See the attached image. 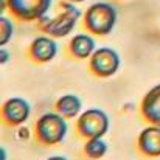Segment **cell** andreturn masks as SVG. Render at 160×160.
Instances as JSON below:
<instances>
[{
    "label": "cell",
    "instance_id": "cell-2",
    "mask_svg": "<svg viewBox=\"0 0 160 160\" xmlns=\"http://www.w3.org/2000/svg\"><path fill=\"white\" fill-rule=\"evenodd\" d=\"M68 131V124L65 117L59 112H47L39 117L36 123V135L38 140L44 145H58L61 143Z\"/></svg>",
    "mask_w": 160,
    "mask_h": 160
},
{
    "label": "cell",
    "instance_id": "cell-13",
    "mask_svg": "<svg viewBox=\"0 0 160 160\" xmlns=\"http://www.w3.org/2000/svg\"><path fill=\"white\" fill-rule=\"evenodd\" d=\"M84 152L89 159L97 160L106 156L107 152V143L103 140V137H95V138H87L84 145Z\"/></svg>",
    "mask_w": 160,
    "mask_h": 160
},
{
    "label": "cell",
    "instance_id": "cell-10",
    "mask_svg": "<svg viewBox=\"0 0 160 160\" xmlns=\"http://www.w3.org/2000/svg\"><path fill=\"white\" fill-rule=\"evenodd\" d=\"M142 113L151 123L160 126V84L154 86L142 101Z\"/></svg>",
    "mask_w": 160,
    "mask_h": 160
},
{
    "label": "cell",
    "instance_id": "cell-12",
    "mask_svg": "<svg viewBox=\"0 0 160 160\" xmlns=\"http://www.w3.org/2000/svg\"><path fill=\"white\" fill-rule=\"evenodd\" d=\"M81 107H82V103L79 97L73 93H67L56 101V112H59L65 118H75L81 112Z\"/></svg>",
    "mask_w": 160,
    "mask_h": 160
},
{
    "label": "cell",
    "instance_id": "cell-4",
    "mask_svg": "<svg viewBox=\"0 0 160 160\" xmlns=\"http://www.w3.org/2000/svg\"><path fill=\"white\" fill-rule=\"evenodd\" d=\"M79 17H81V11L73 5V2H65L62 3V12L58 17L42 23L41 28L54 38H64L68 33H72Z\"/></svg>",
    "mask_w": 160,
    "mask_h": 160
},
{
    "label": "cell",
    "instance_id": "cell-6",
    "mask_svg": "<svg viewBox=\"0 0 160 160\" xmlns=\"http://www.w3.org/2000/svg\"><path fill=\"white\" fill-rule=\"evenodd\" d=\"M120 54L109 47L97 48L95 53L90 56V70L100 78H109L115 75L120 68Z\"/></svg>",
    "mask_w": 160,
    "mask_h": 160
},
{
    "label": "cell",
    "instance_id": "cell-18",
    "mask_svg": "<svg viewBox=\"0 0 160 160\" xmlns=\"http://www.w3.org/2000/svg\"><path fill=\"white\" fill-rule=\"evenodd\" d=\"M68 2H73V3H76V2H84V0H68Z\"/></svg>",
    "mask_w": 160,
    "mask_h": 160
},
{
    "label": "cell",
    "instance_id": "cell-17",
    "mask_svg": "<svg viewBox=\"0 0 160 160\" xmlns=\"http://www.w3.org/2000/svg\"><path fill=\"white\" fill-rule=\"evenodd\" d=\"M2 160H6V151H5V148H2Z\"/></svg>",
    "mask_w": 160,
    "mask_h": 160
},
{
    "label": "cell",
    "instance_id": "cell-8",
    "mask_svg": "<svg viewBox=\"0 0 160 160\" xmlns=\"http://www.w3.org/2000/svg\"><path fill=\"white\" fill-rule=\"evenodd\" d=\"M138 149L148 157H160V126H148L138 135Z\"/></svg>",
    "mask_w": 160,
    "mask_h": 160
},
{
    "label": "cell",
    "instance_id": "cell-1",
    "mask_svg": "<svg viewBox=\"0 0 160 160\" xmlns=\"http://www.w3.org/2000/svg\"><path fill=\"white\" fill-rule=\"evenodd\" d=\"M86 28L98 36L109 34L117 23V9L107 2H97L89 6L84 17Z\"/></svg>",
    "mask_w": 160,
    "mask_h": 160
},
{
    "label": "cell",
    "instance_id": "cell-5",
    "mask_svg": "<svg viewBox=\"0 0 160 160\" xmlns=\"http://www.w3.org/2000/svg\"><path fill=\"white\" fill-rule=\"evenodd\" d=\"M53 0H6L9 11L22 20H39L52 8Z\"/></svg>",
    "mask_w": 160,
    "mask_h": 160
},
{
    "label": "cell",
    "instance_id": "cell-9",
    "mask_svg": "<svg viewBox=\"0 0 160 160\" xmlns=\"http://www.w3.org/2000/svg\"><path fill=\"white\" fill-rule=\"evenodd\" d=\"M58 53V44L48 36L36 38L30 45V54L38 62H50Z\"/></svg>",
    "mask_w": 160,
    "mask_h": 160
},
{
    "label": "cell",
    "instance_id": "cell-16",
    "mask_svg": "<svg viewBox=\"0 0 160 160\" xmlns=\"http://www.w3.org/2000/svg\"><path fill=\"white\" fill-rule=\"evenodd\" d=\"M47 160H68L67 157H62V156H53V157H50V159Z\"/></svg>",
    "mask_w": 160,
    "mask_h": 160
},
{
    "label": "cell",
    "instance_id": "cell-11",
    "mask_svg": "<svg viewBox=\"0 0 160 160\" xmlns=\"http://www.w3.org/2000/svg\"><path fill=\"white\" fill-rule=\"evenodd\" d=\"M97 45L92 36L89 34H76L70 41V52L78 59H87L95 53Z\"/></svg>",
    "mask_w": 160,
    "mask_h": 160
},
{
    "label": "cell",
    "instance_id": "cell-7",
    "mask_svg": "<svg viewBox=\"0 0 160 160\" xmlns=\"http://www.w3.org/2000/svg\"><path fill=\"white\" fill-rule=\"evenodd\" d=\"M30 113H31L30 103L19 97L9 98L8 101H5V104L2 107L3 120L12 126H19V124L25 123L30 118Z\"/></svg>",
    "mask_w": 160,
    "mask_h": 160
},
{
    "label": "cell",
    "instance_id": "cell-3",
    "mask_svg": "<svg viewBox=\"0 0 160 160\" xmlns=\"http://www.w3.org/2000/svg\"><path fill=\"white\" fill-rule=\"evenodd\" d=\"M109 126H110V120L107 113L97 107H92L82 112L76 123L78 132L86 138L104 137V134L109 131Z\"/></svg>",
    "mask_w": 160,
    "mask_h": 160
},
{
    "label": "cell",
    "instance_id": "cell-15",
    "mask_svg": "<svg viewBox=\"0 0 160 160\" xmlns=\"http://www.w3.org/2000/svg\"><path fill=\"white\" fill-rule=\"evenodd\" d=\"M8 59H9V53H8L5 48H2V50H0V62H2V64H6Z\"/></svg>",
    "mask_w": 160,
    "mask_h": 160
},
{
    "label": "cell",
    "instance_id": "cell-14",
    "mask_svg": "<svg viewBox=\"0 0 160 160\" xmlns=\"http://www.w3.org/2000/svg\"><path fill=\"white\" fill-rule=\"evenodd\" d=\"M12 33H14L12 22H11L8 17L2 16V17H0V44H2V45H6V44L9 42Z\"/></svg>",
    "mask_w": 160,
    "mask_h": 160
}]
</instances>
